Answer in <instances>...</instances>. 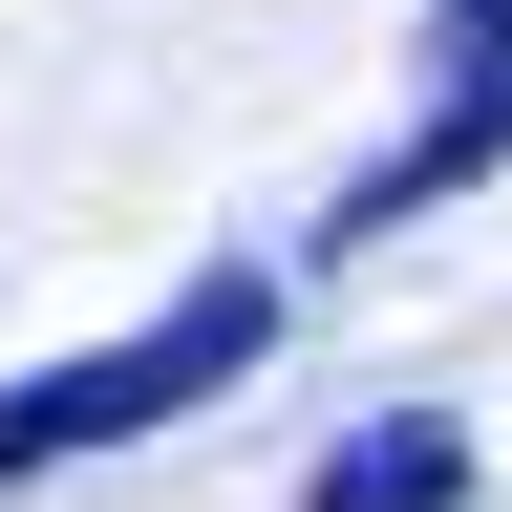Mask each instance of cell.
<instances>
[{
  "mask_svg": "<svg viewBox=\"0 0 512 512\" xmlns=\"http://www.w3.org/2000/svg\"><path fill=\"white\" fill-rule=\"evenodd\" d=\"M278 342V278L256 256H214V278H171L128 342H86V363H43V384H0V491L22 470H86V448H150L171 406H214V384Z\"/></svg>",
  "mask_w": 512,
  "mask_h": 512,
  "instance_id": "1",
  "label": "cell"
},
{
  "mask_svg": "<svg viewBox=\"0 0 512 512\" xmlns=\"http://www.w3.org/2000/svg\"><path fill=\"white\" fill-rule=\"evenodd\" d=\"M491 171H512V0H427V128L342 171L320 256H384V235H427L448 192H491Z\"/></svg>",
  "mask_w": 512,
  "mask_h": 512,
  "instance_id": "2",
  "label": "cell"
},
{
  "mask_svg": "<svg viewBox=\"0 0 512 512\" xmlns=\"http://www.w3.org/2000/svg\"><path fill=\"white\" fill-rule=\"evenodd\" d=\"M299 512H470V427H448V406H384V427H342L299 470Z\"/></svg>",
  "mask_w": 512,
  "mask_h": 512,
  "instance_id": "3",
  "label": "cell"
}]
</instances>
